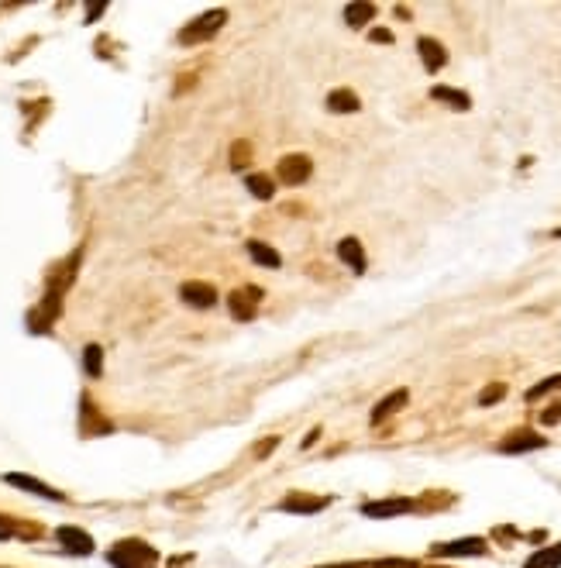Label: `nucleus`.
<instances>
[{
    "label": "nucleus",
    "instance_id": "1",
    "mask_svg": "<svg viewBox=\"0 0 561 568\" xmlns=\"http://www.w3.org/2000/svg\"><path fill=\"white\" fill-rule=\"evenodd\" d=\"M111 565L114 568H152L159 562V555H155V548H148L145 541H121L111 548Z\"/></svg>",
    "mask_w": 561,
    "mask_h": 568
},
{
    "label": "nucleus",
    "instance_id": "2",
    "mask_svg": "<svg viewBox=\"0 0 561 568\" xmlns=\"http://www.w3.org/2000/svg\"><path fill=\"white\" fill-rule=\"evenodd\" d=\"M224 21H228V11H221V7H217V11H207V14H200L197 21H193L190 28H183V35H179V42H204V38H210V35H217V31H221V25Z\"/></svg>",
    "mask_w": 561,
    "mask_h": 568
},
{
    "label": "nucleus",
    "instance_id": "3",
    "mask_svg": "<svg viewBox=\"0 0 561 568\" xmlns=\"http://www.w3.org/2000/svg\"><path fill=\"white\" fill-rule=\"evenodd\" d=\"M486 541L482 538H462V541H448V544H434L431 555L434 558H479L486 555Z\"/></svg>",
    "mask_w": 561,
    "mask_h": 568
},
{
    "label": "nucleus",
    "instance_id": "4",
    "mask_svg": "<svg viewBox=\"0 0 561 568\" xmlns=\"http://www.w3.org/2000/svg\"><path fill=\"white\" fill-rule=\"evenodd\" d=\"M310 173H314V162H310V155H286V159L279 162V180H283L286 186L307 183Z\"/></svg>",
    "mask_w": 561,
    "mask_h": 568
},
{
    "label": "nucleus",
    "instance_id": "5",
    "mask_svg": "<svg viewBox=\"0 0 561 568\" xmlns=\"http://www.w3.org/2000/svg\"><path fill=\"white\" fill-rule=\"evenodd\" d=\"M179 300L193 310H210L217 303V290L210 283H183L179 286Z\"/></svg>",
    "mask_w": 561,
    "mask_h": 568
},
{
    "label": "nucleus",
    "instance_id": "6",
    "mask_svg": "<svg viewBox=\"0 0 561 568\" xmlns=\"http://www.w3.org/2000/svg\"><path fill=\"white\" fill-rule=\"evenodd\" d=\"M417 49H420V59H424L427 73H441V69L448 66V52H444V45L438 38H420Z\"/></svg>",
    "mask_w": 561,
    "mask_h": 568
},
{
    "label": "nucleus",
    "instance_id": "7",
    "mask_svg": "<svg viewBox=\"0 0 561 568\" xmlns=\"http://www.w3.org/2000/svg\"><path fill=\"white\" fill-rule=\"evenodd\" d=\"M414 510V500H376V503H365L362 513L372 520H389V517H400V513Z\"/></svg>",
    "mask_w": 561,
    "mask_h": 568
},
{
    "label": "nucleus",
    "instance_id": "8",
    "mask_svg": "<svg viewBox=\"0 0 561 568\" xmlns=\"http://www.w3.org/2000/svg\"><path fill=\"white\" fill-rule=\"evenodd\" d=\"M259 297L262 293L255 290V286H248V290H235L231 293V314H235L238 321H252L255 310H259Z\"/></svg>",
    "mask_w": 561,
    "mask_h": 568
},
{
    "label": "nucleus",
    "instance_id": "9",
    "mask_svg": "<svg viewBox=\"0 0 561 568\" xmlns=\"http://www.w3.org/2000/svg\"><path fill=\"white\" fill-rule=\"evenodd\" d=\"M56 538H59L62 548L73 551V555H90L93 551V538L87 531H80V527H59Z\"/></svg>",
    "mask_w": 561,
    "mask_h": 568
},
{
    "label": "nucleus",
    "instance_id": "10",
    "mask_svg": "<svg viewBox=\"0 0 561 568\" xmlns=\"http://www.w3.org/2000/svg\"><path fill=\"white\" fill-rule=\"evenodd\" d=\"M327 496H303V493H293V496H286L283 503H279V510L283 513H321L327 507Z\"/></svg>",
    "mask_w": 561,
    "mask_h": 568
},
{
    "label": "nucleus",
    "instance_id": "11",
    "mask_svg": "<svg viewBox=\"0 0 561 568\" xmlns=\"http://www.w3.org/2000/svg\"><path fill=\"white\" fill-rule=\"evenodd\" d=\"M548 441L541 438V434H534V431H517V434H510V438L503 441L500 451H506V455H520V451H537V448H544Z\"/></svg>",
    "mask_w": 561,
    "mask_h": 568
},
{
    "label": "nucleus",
    "instance_id": "12",
    "mask_svg": "<svg viewBox=\"0 0 561 568\" xmlns=\"http://www.w3.org/2000/svg\"><path fill=\"white\" fill-rule=\"evenodd\" d=\"M338 259L345 262L348 269L352 272H358V276H362L365 272V266H369V262H365V248H362V241L358 238H345L338 245Z\"/></svg>",
    "mask_w": 561,
    "mask_h": 568
},
{
    "label": "nucleus",
    "instance_id": "13",
    "mask_svg": "<svg viewBox=\"0 0 561 568\" xmlns=\"http://www.w3.org/2000/svg\"><path fill=\"white\" fill-rule=\"evenodd\" d=\"M327 111L331 114H355V111H362V100H358V93L355 90H331L327 93Z\"/></svg>",
    "mask_w": 561,
    "mask_h": 568
},
{
    "label": "nucleus",
    "instance_id": "14",
    "mask_svg": "<svg viewBox=\"0 0 561 568\" xmlns=\"http://www.w3.org/2000/svg\"><path fill=\"white\" fill-rule=\"evenodd\" d=\"M407 400H410L407 389H393V393H389L386 400H379V403H376V410H372V424H383L386 417H393L396 410L407 407Z\"/></svg>",
    "mask_w": 561,
    "mask_h": 568
},
{
    "label": "nucleus",
    "instance_id": "15",
    "mask_svg": "<svg viewBox=\"0 0 561 568\" xmlns=\"http://www.w3.org/2000/svg\"><path fill=\"white\" fill-rule=\"evenodd\" d=\"M7 482H11V486H18V489H28L31 496H42V500L62 503V493H56L52 486H45V482H38V479H31V476H18V472H11V476H7Z\"/></svg>",
    "mask_w": 561,
    "mask_h": 568
},
{
    "label": "nucleus",
    "instance_id": "16",
    "mask_svg": "<svg viewBox=\"0 0 561 568\" xmlns=\"http://www.w3.org/2000/svg\"><path fill=\"white\" fill-rule=\"evenodd\" d=\"M248 255H252L259 266H269V269H279L283 266V259H279V252L272 245H266V241H248Z\"/></svg>",
    "mask_w": 561,
    "mask_h": 568
},
{
    "label": "nucleus",
    "instance_id": "17",
    "mask_svg": "<svg viewBox=\"0 0 561 568\" xmlns=\"http://www.w3.org/2000/svg\"><path fill=\"white\" fill-rule=\"evenodd\" d=\"M434 100H444V104H451V111H469L472 107V97L462 90H451V87H434L431 90Z\"/></svg>",
    "mask_w": 561,
    "mask_h": 568
},
{
    "label": "nucleus",
    "instance_id": "18",
    "mask_svg": "<svg viewBox=\"0 0 561 568\" xmlns=\"http://www.w3.org/2000/svg\"><path fill=\"white\" fill-rule=\"evenodd\" d=\"M524 568H561V544H551V548L534 551Z\"/></svg>",
    "mask_w": 561,
    "mask_h": 568
},
{
    "label": "nucleus",
    "instance_id": "19",
    "mask_svg": "<svg viewBox=\"0 0 561 568\" xmlns=\"http://www.w3.org/2000/svg\"><path fill=\"white\" fill-rule=\"evenodd\" d=\"M245 186H248V193H252L255 200H272V197H276V183H272L269 176H262V173L245 176Z\"/></svg>",
    "mask_w": 561,
    "mask_h": 568
},
{
    "label": "nucleus",
    "instance_id": "20",
    "mask_svg": "<svg viewBox=\"0 0 561 568\" xmlns=\"http://www.w3.org/2000/svg\"><path fill=\"white\" fill-rule=\"evenodd\" d=\"M372 18H376V4H348V7H345L348 28H365Z\"/></svg>",
    "mask_w": 561,
    "mask_h": 568
},
{
    "label": "nucleus",
    "instance_id": "21",
    "mask_svg": "<svg viewBox=\"0 0 561 568\" xmlns=\"http://www.w3.org/2000/svg\"><path fill=\"white\" fill-rule=\"evenodd\" d=\"M83 365H87L90 376H100V372H104V352H100V345H87V352H83Z\"/></svg>",
    "mask_w": 561,
    "mask_h": 568
},
{
    "label": "nucleus",
    "instance_id": "22",
    "mask_svg": "<svg viewBox=\"0 0 561 568\" xmlns=\"http://www.w3.org/2000/svg\"><path fill=\"white\" fill-rule=\"evenodd\" d=\"M506 396V386L503 383H493V386H486L479 393V407H493V403H500Z\"/></svg>",
    "mask_w": 561,
    "mask_h": 568
},
{
    "label": "nucleus",
    "instance_id": "23",
    "mask_svg": "<svg viewBox=\"0 0 561 568\" xmlns=\"http://www.w3.org/2000/svg\"><path fill=\"white\" fill-rule=\"evenodd\" d=\"M561 386V376H551V379H544V383H537L531 393H527V400H541L544 393H551V389H558Z\"/></svg>",
    "mask_w": 561,
    "mask_h": 568
},
{
    "label": "nucleus",
    "instance_id": "24",
    "mask_svg": "<svg viewBox=\"0 0 561 568\" xmlns=\"http://www.w3.org/2000/svg\"><path fill=\"white\" fill-rule=\"evenodd\" d=\"M365 568H417V562H407V558H383V562L365 565Z\"/></svg>",
    "mask_w": 561,
    "mask_h": 568
},
{
    "label": "nucleus",
    "instance_id": "25",
    "mask_svg": "<svg viewBox=\"0 0 561 568\" xmlns=\"http://www.w3.org/2000/svg\"><path fill=\"white\" fill-rule=\"evenodd\" d=\"M558 420H561V403H551V407L548 410H544V414H541V424H558Z\"/></svg>",
    "mask_w": 561,
    "mask_h": 568
},
{
    "label": "nucleus",
    "instance_id": "26",
    "mask_svg": "<svg viewBox=\"0 0 561 568\" xmlns=\"http://www.w3.org/2000/svg\"><path fill=\"white\" fill-rule=\"evenodd\" d=\"M369 38H372V42H379V45H393V31H386V28H372Z\"/></svg>",
    "mask_w": 561,
    "mask_h": 568
},
{
    "label": "nucleus",
    "instance_id": "27",
    "mask_svg": "<svg viewBox=\"0 0 561 568\" xmlns=\"http://www.w3.org/2000/svg\"><path fill=\"white\" fill-rule=\"evenodd\" d=\"M11 534H14V531H11V524H7V520L0 517V538H11Z\"/></svg>",
    "mask_w": 561,
    "mask_h": 568
},
{
    "label": "nucleus",
    "instance_id": "28",
    "mask_svg": "<svg viewBox=\"0 0 561 568\" xmlns=\"http://www.w3.org/2000/svg\"><path fill=\"white\" fill-rule=\"evenodd\" d=\"M317 438H321V431H317V427H314V431L307 434V441H303V448H310V445H314Z\"/></svg>",
    "mask_w": 561,
    "mask_h": 568
},
{
    "label": "nucleus",
    "instance_id": "29",
    "mask_svg": "<svg viewBox=\"0 0 561 568\" xmlns=\"http://www.w3.org/2000/svg\"><path fill=\"white\" fill-rule=\"evenodd\" d=\"M324 568H365V565H355V562H345V565H324Z\"/></svg>",
    "mask_w": 561,
    "mask_h": 568
}]
</instances>
